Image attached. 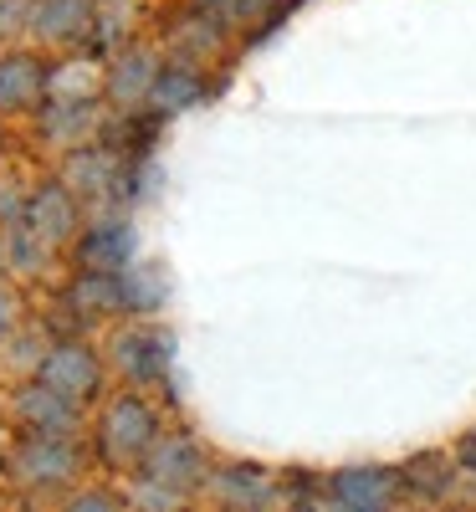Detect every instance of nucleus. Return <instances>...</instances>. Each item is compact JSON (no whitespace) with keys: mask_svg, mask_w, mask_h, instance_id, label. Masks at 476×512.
<instances>
[{"mask_svg":"<svg viewBox=\"0 0 476 512\" xmlns=\"http://www.w3.org/2000/svg\"><path fill=\"white\" fill-rule=\"evenodd\" d=\"M333 492V512H389L400 497V477L384 466H349L328 482Z\"/></svg>","mask_w":476,"mask_h":512,"instance_id":"obj_1","label":"nucleus"},{"mask_svg":"<svg viewBox=\"0 0 476 512\" xmlns=\"http://www.w3.org/2000/svg\"><path fill=\"white\" fill-rule=\"evenodd\" d=\"M103 441H108V456H113V461H134V456L154 441V420H149V410H144L139 400L113 405L108 420H103Z\"/></svg>","mask_w":476,"mask_h":512,"instance_id":"obj_2","label":"nucleus"},{"mask_svg":"<svg viewBox=\"0 0 476 512\" xmlns=\"http://www.w3.org/2000/svg\"><path fill=\"white\" fill-rule=\"evenodd\" d=\"M82 267L103 272V277H123V267L134 262V231L128 226H98L82 236Z\"/></svg>","mask_w":476,"mask_h":512,"instance_id":"obj_3","label":"nucleus"},{"mask_svg":"<svg viewBox=\"0 0 476 512\" xmlns=\"http://www.w3.org/2000/svg\"><path fill=\"white\" fill-rule=\"evenodd\" d=\"M26 216H31V231H36L41 241H67V236H72V226H77V205H72V190H62V185H47L41 195H31Z\"/></svg>","mask_w":476,"mask_h":512,"instance_id":"obj_4","label":"nucleus"},{"mask_svg":"<svg viewBox=\"0 0 476 512\" xmlns=\"http://www.w3.org/2000/svg\"><path fill=\"white\" fill-rule=\"evenodd\" d=\"M41 379H47L57 395L77 400V395H88L93 384H98V364L82 354V349H57V354L47 359V369H41Z\"/></svg>","mask_w":476,"mask_h":512,"instance_id":"obj_5","label":"nucleus"},{"mask_svg":"<svg viewBox=\"0 0 476 512\" xmlns=\"http://www.w3.org/2000/svg\"><path fill=\"white\" fill-rule=\"evenodd\" d=\"M36 93H41V62L36 57L0 62V108H26Z\"/></svg>","mask_w":476,"mask_h":512,"instance_id":"obj_6","label":"nucleus"},{"mask_svg":"<svg viewBox=\"0 0 476 512\" xmlns=\"http://www.w3.org/2000/svg\"><path fill=\"white\" fill-rule=\"evenodd\" d=\"M31 21H36L41 36H52V41L82 36V26H88V0H41Z\"/></svg>","mask_w":476,"mask_h":512,"instance_id":"obj_7","label":"nucleus"},{"mask_svg":"<svg viewBox=\"0 0 476 512\" xmlns=\"http://www.w3.org/2000/svg\"><path fill=\"white\" fill-rule=\"evenodd\" d=\"M200 93H205L200 77L185 72V67H175V72H159V77H154V93H149V98H154L159 113H180V108H190Z\"/></svg>","mask_w":476,"mask_h":512,"instance_id":"obj_8","label":"nucleus"},{"mask_svg":"<svg viewBox=\"0 0 476 512\" xmlns=\"http://www.w3.org/2000/svg\"><path fill=\"white\" fill-rule=\"evenodd\" d=\"M154 57L149 52H128L123 62H118V72H113V93L123 98V103H134V98H149L154 93Z\"/></svg>","mask_w":476,"mask_h":512,"instance_id":"obj_9","label":"nucleus"},{"mask_svg":"<svg viewBox=\"0 0 476 512\" xmlns=\"http://www.w3.org/2000/svg\"><path fill=\"white\" fill-rule=\"evenodd\" d=\"M159 354H164V338H154V333H123L118 338V364L139 379L159 374Z\"/></svg>","mask_w":476,"mask_h":512,"instance_id":"obj_10","label":"nucleus"},{"mask_svg":"<svg viewBox=\"0 0 476 512\" xmlns=\"http://www.w3.org/2000/svg\"><path fill=\"white\" fill-rule=\"evenodd\" d=\"M108 175H113V159L103 154V149H93V154H82V159H72V190H82V195H108Z\"/></svg>","mask_w":476,"mask_h":512,"instance_id":"obj_11","label":"nucleus"},{"mask_svg":"<svg viewBox=\"0 0 476 512\" xmlns=\"http://www.w3.org/2000/svg\"><path fill=\"white\" fill-rule=\"evenodd\" d=\"M21 410H26L31 420H41V425H67V420H72V405H67V395H57V390H26V395H21Z\"/></svg>","mask_w":476,"mask_h":512,"instance_id":"obj_12","label":"nucleus"},{"mask_svg":"<svg viewBox=\"0 0 476 512\" xmlns=\"http://www.w3.org/2000/svg\"><path fill=\"white\" fill-rule=\"evenodd\" d=\"M67 466H72V451H62V446L47 441V436L31 441V451H26V472H31V477H62Z\"/></svg>","mask_w":476,"mask_h":512,"instance_id":"obj_13","label":"nucleus"},{"mask_svg":"<svg viewBox=\"0 0 476 512\" xmlns=\"http://www.w3.org/2000/svg\"><path fill=\"white\" fill-rule=\"evenodd\" d=\"M93 123V108H57L52 118H47V128L57 139H67V134H77V128H88Z\"/></svg>","mask_w":476,"mask_h":512,"instance_id":"obj_14","label":"nucleus"},{"mask_svg":"<svg viewBox=\"0 0 476 512\" xmlns=\"http://www.w3.org/2000/svg\"><path fill=\"white\" fill-rule=\"evenodd\" d=\"M16 21H21V6H16V0H0V36H6Z\"/></svg>","mask_w":476,"mask_h":512,"instance_id":"obj_15","label":"nucleus"},{"mask_svg":"<svg viewBox=\"0 0 476 512\" xmlns=\"http://www.w3.org/2000/svg\"><path fill=\"white\" fill-rule=\"evenodd\" d=\"M72 512H113V502H103V497H82Z\"/></svg>","mask_w":476,"mask_h":512,"instance_id":"obj_16","label":"nucleus"},{"mask_svg":"<svg viewBox=\"0 0 476 512\" xmlns=\"http://www.w3.org/2000/svg\"><path fill=\"white\" fill-rule=\"evenodd\" d=\"M11 313H16V303H11V292H0V333L11 328Z\"/></svg>","mask_w":476,"mask_h":512,"instance_id":"obj_17","label":"nucleus"},{"mask_svg":"<svg viewBox=\"0 0 476 512\" xmlns=\"http://www.w3.org/2000/svg\"><path fill=\"white\" fill-rule=\"evenodd\" d=\"M461 461H466L471 472H476V436H466V441H461Z\"/></svg>","mask_w":476,"mask_h":512,"instance_id":"obj_18","label":"nucleus"},{"mask_svg":"<svg viewBox=\"0 0 476 512\" xmlns=\"http://www.w3.org/2000/svg\"><path fill=\"white\" fill-rule=\"evenodd\" d=\"M292 512H313V507H292Z\"/></svg>","mask_w":476,"mask_h":512,"instance_id":"obj_19","label":"nucleus"}]
</instances>
